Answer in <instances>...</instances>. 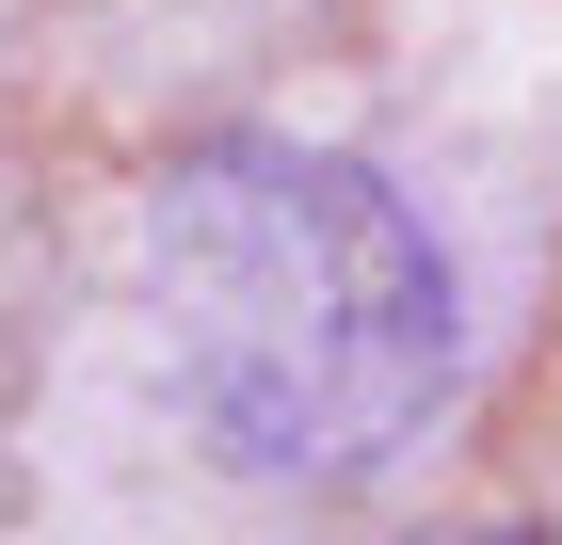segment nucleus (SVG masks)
Segmentation results:
<instances>
[{
    "label": "nucleus",
    "mask_w": 562,
    "mask_h": 545,
    "mask_svg": "<svg viewBox=\"0 0 562 545\" xmlns=\"http://www.w3.org/2000/svg\"><path fill=\"white\" fill-rule=\"evenodd\" d=\"M145 337L225 481L353 498L467 385V257L353 145L193 128L145 177Z\"/></svg>",
    "instance_id": "f257e3e1"
},
{
    "label": "nucleus",
    "mask_w": 562,
    "mask_h": 545,
    "mask_svg": "<svg viewBox=\"0 0 562 545\" xmlns=\"http://www.w3.org/2000/svg\"><path fill=\"white\" fill-rule=\"evenodd\" d=\"M434 545H530V530H434Z\"/></svg>",
    "instance_id": "f03ea898"
},
{
    "label": "nucleus",
    "mask_w": 562,
    "mask_h": 545,
    "mask_svg": "<svg viewBox=\"0 0 562 545\" xmlns=\"http://www.w3.org/2000/svg\"><path fill=\"white\" fill-rule=\"evenodd\" d=\"M0 33H16V0H0Z\"/></svg>",
    "instance_id": "7ed1b4c3"
}]
</instances>
